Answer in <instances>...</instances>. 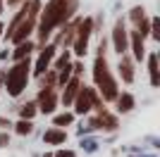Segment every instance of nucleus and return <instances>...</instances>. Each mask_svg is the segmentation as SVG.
Segmentation results:
<instances>
[{
    "instance_id": "obj_1",
    "label": "nucleus",
    "mask_w": 160,
    "mask_h": 157,
    "mask_svg": "<svg viewBox=\"0 0 160 157\" xmlns=\"http://www.w3.org/2000/svg\"><path fill=\"white\" fill-rule=\"evenodd\" d=\"M67 19V0H48L38 12V24H36V50L46 45L58 26H62Z\"/></svg>"
},
{
    "instance_id": "obj_2",
    "label": "nucleus",
    "mask_w": 160,
    "mask_h": 157,
    "mask_svg": "<svg viewBox=\"0 0 160 157\" xmlns=\"http://www.w3.org/2000/svg\"><path fill=\"white\" fill-rule=\"evenodd\" d=\"M91 76H93V86L98 95L103 98V102H115L117 93H120V81L115 78L112 69H110V62L103 55H96L93 67H91Z\"/></svg>"
},
{
    "instance_id": "obj_3",
    "label": "nucleus",
    "mask_w": 160,
    "mask_h": 157,
    "mask_svg": "<svg viewBox=\"0 0 160 157\" xmlns=\"http://www.w3.org/2000/svg\"><path fill=\"white\" fill-rule=\"evenodd\" d=\"M31 83V57L12 62L10 69H5V83L2 91H7L10 98H22V93Z\"/></svg>"
},
{
    "instance_id": "obj_4",
    "label": "nucleus",
    "mask_w": 160,
    "mask_h": 157,
    "mask_svg": "<svg viewBox=\"0 0 160 157\" xmlns=\"http://www.w3.org/2000/svg\"><path fill=\"white\" fill-rule=\"evenodd\" d=\"M91 38H93V17H81L79 26H77V33H74V40L69 50H72V57L84 59L88 55V48H91Z\"/></svg>"
},
{
    "instance_id": "obj_5",
    "label": "nucleus",
    "mask_w": 160,
    "mask_h": 157,
    "mask_svg": "<svg viewBox=\"0 0 160 157\" xmlns=\"http://www.w3.org/2000/svg\"><path fill=\"white\" fill-rule=\"evenodd\" d=\"M120 114H115V112L110 110H103V112H91V114H86V121L91 126H93V131H103V133H112V131L120 129Z\"/></svg>"
},
{
    "instance_id": "obj_6",
    "label": "nucleus",
    "mask_w": 160,
    "mask_h": 157,
    "mask_svg": "<svg viewBox=\"0 0 160 157\" xmlns=\"http://www.w3.org/2000/svg\"><path fill=\"white\" fill-rule=\"evenodd\" d=\"M108 40H110V48L117 52V57L129 50V29H127V19H124V17H117V19H115Z\"/></svg>"
},
{
    "instance_id": "obj_7",
    "label": "nucleus",
    "mask_w": 160,
    "mask_h": 157,
    "mask_svg": "<svg viewBox=\"0 0 160 157\" xmlns=\"http://www.w3.org/2000/svg\"><path fill=\"white\" fill-rule=\"evenodd\" d=\"M33 102L38 107V114L50 117V114H55L58 107H60V91H58V88H38Z\"/></svg>"
},
{
    "instance_id": "obj_8",
    "label": "nucleus",
    "mask_w": 160,
    "mask_h": 157,
    "mask_svg": "<svg viewBox=\"0 0 160 157\" xmlns=\"http://www.w3.org/2000/svg\"><path fill=\"white\" fill-rule=\"evenodd\" d=\"M91 93H93V86H86L81 83L79 91H77V95H74V102L69 110L74 112V117H86V114H91Z\"/></svg>"
},
{
    "instance_id": "obj_9",
    "label": "nucleus",
    "mask_w": 160,
    "mask_h": 157,
    "mask_svg": "<svg viewBox=\"0 0 160 157\" xmlns=\"http://www.w3.org/2000/svg\"><path fill=\"white\" fill-rule=\"evenodd\" d=\"M129 55H132V59L136 62V64H143V59H146V52H148V48H146V38L141 36L139 31H129Z\"/></svg>"
},
{
    "instance_id": "obj_10",
    "label": "nucleus",
    "mask_w": 160,
    "mask_h": 157,
    "mask_svg": "<svg viewBox=\"0 0 160 157\" xmlns=\"http://www.w3.org/2000/svg\"><path fill=\"white\" fill-rule=\"evenodd\" d=\"M117 74H120V81L127 86H132L136 81V62L132 59L129 52L120 55V59H117Z\"/></svg>"
},
{
    "instance_id": "obj_11",
    "label": "nucleus",
    "mask_w": 160,
    "mask_h": 157,
    "mask_svg": "<svg viewBox=\"0 0 160 157\" xmlns=\"http://www.w3.org/2000/svg\"><path fill=\"white\" fill-rule=\"evenodd\" d=\"M81 83H84V78H81V76H69V81L60 88V107H65V110L72 107L74 95H77V91H79Z\"/></svg>"
},
{
    "instance_id": "obj_12",
    "label": "nucleus",
    "mask_w": 160,
    "mask_h": 157,
    "mask_svg": "<svg viewBox=\"0 0 160 157\" xmlns=\"http://www.w3.org/2000/svg\"><path fill=\"white\" fill-rule=\"evenodd\" d=\"M67 129H58V126H50V129H46L43 131V143L46 145H50V148H60V145H65L67 143Z\"/></svg>"
},
{
    "instance_id": "obj_13",
    "label": "nucleus",
    "mask_w": 160,
    "mask_h": 157,
    "mask_svg": "<svg viewBox=\"0 0 160 157\" xmlns=\"http://www.w3.org/2000/svg\"><path fill=\"white\" fill-rule=\"evenodd\" d=\"M112 105H115V114H129V112L136 107V98H134V93H129V91H120Z\"/></svg>"
},
{
    "instance_id": "obj_14",
    "label": "nucleus",
    "mask_w": 160,
    "mask_h": 157,
    "mask_svg": "<svg viewBox=\"0 0 160 157\" xmlns=\"http://www.w3.org/2000/svg\"><path fill=\"white\" fill-rule=\"evenodd\" d=\"M33 52H36V43L29 38V40H22V43H17V45L10 50V59H12V62H19V59L33 57Z\"/></svg>"
},
{
    "instance_id": "obj_15",
    "label": "nucleus",
    "mask_w": 160,
    "mask_h": 157,
    "mask_svg": "<svg viewBox=\"0 0 160 157\" xmlns=\"http://www.w3.org/2000/svg\"><path fill=\"white\" fill-rule=\"evenodd\" d=\"M146 69H148V78H151V86L160 88V62H158V52H146Z\"/></svg>"
},
{
    "instance_id": "obj_16",
    "label": "nucleus",
    "mask_w": 160,
    "mask_h": 157,
    "mask_svg": "<svg viewBox=\"0 0 160 157\" xmlns=\"http://www.w3.org/2000/svg\"><path fill=\"white\" fill-rule=\"evenodd\" d=\"M14 110H17V119H36L38 117V107H36L33 100H24V102H19Z\"/></svg>"
},
{
    "instance_id": "obj_17",
    "label": "nucleus",
    "mask_w": 160,
    "mask_h": 157,
    "mask_svg": "<svg viewBox=\"0 0 160 157\" xmlns=\"http://www.w3.org/2000/svg\"><path fill=\"white\" fill-rule=\"evenodd\" d=\"M53 117V126H58V129H69V126L77 121V117H74L72 110H62V112H55V114H50Z\"/></svg>"
},
{
    "instance_id": "obj_18",
    "label": "nucleus",
    "mask_w": 160,
    "mask_h": 157,
    "mask_svg": "<svg viewBox=\"0 0 160 157\" xmlns=\"http://www.w3.org/2000/svg\"><path fill=\"white\" fill-rule=\"evenodd\" d=\"M12 131L19 138H27L33 133V119H14L12 121Z\"/></svg>"
},
{
    "instance_id": "obj_19",
    "label": "nucleus",
    "mask_w": 160,
    "mask_h": 157,
    "mask_svg": "<svg viewBox=\"0 0 160 157\" xmlns=\"http://www.w3.org/2000/svg\"><path fill=\"white\" fill-rule=\"evenodd\" d=\"M79 148L86 155H93L96 150H98V138H93V136H81L79 138Z\"/></svg>"
},
{
    "instance_id": "obj_20",
    "label": "nucleus",
    "mask_w": 160,
    "mask_h": 157,
    "mask_svg": "<svg viewBox=\"0 0 160 157\" xmlns=\"http://www.w3.org/2000/svg\"><path fill=\"white\" fill-rule=\"evenodd\" d=\"M143 17H148V12H146V7L143 5H134V7H129V12H127V19H129V24H136V21H141Z\"/></svg>"
},
{
    "instance_id": "obj_21",
    "label": "nucleus",
    "mask_w": 160,
    "mask_h": 157,
    "mask_svg": "<svg viewBox=\"0 0 160 157\" xmlns=\"http://www.w3.org/2000/svg\"><path fill=\"white\" fill-rule=\"evenodd\" d=\"M134 31H139L141 36L148 40V36H151V17H143L141 21H136V24H134Z\"/></svg>"
},
{
    "instance_id": "obj_22",
    "label": "nucleus",
    "mask_w": 160,
    "mask_h": 157,
    "mask_svg": "<svg viewBox=\"0 0 160 157\" xmlns=\"http://www.w3.org/2000/svg\"><path fill=\"white\" fill-rule=\"evenodd\" d=\"M151 40L160 43V17H151Z\"/></svg>"
},
{
    "instance_id": "obj_23",
    "label": "nucleus",
    "mask_w": 160,
    "mask_h": 157,
    "mask_svg": "<svg viewBox=\"0 0 160 157\" xmlns=\"http://www.w3.org/2000/svg\"><path fill=\"white\" fill-rule=\"evenodd\" d=\"M93 17V33H103V24H105V12H96V14H91Z\"/></svg>"
},
{
    "instance_id": "obj_24",
    "label": "nucleus",
    "mask_w": 160,
    "mask_h": 157,
    "mask_svg": "<svg viewBox=\"0 0 160 157\" xmlns=\"http://www.w3.org/2000/svg\"><path fill=\"white\" fill-rule=\"evenodd\" d=\"M93 133H96V131H93V126H91V124H88V121H86V119H84V121H81V124H77V136H93Z\"/></svg>"
},
{
    "instance_id": "obj_25",
    "label": "nucleus",
    "mask_w": 160,
    "mask_h": 157,
    "mask_svg": "<svg viewBox=\"0 0 160 157\" xmlns=\"http://www.w3.org/2000/svg\"><path fill=\"white\" fill-rule=\"evenodd\" d=\"M108 50H110V40H108L105 36H100L98 45H96V55H103V57H108Z\"/></svg>"
},
{
    "instance_id": "obj_26",
    "label": "nucleus",
    "mask_w": 160,
    "mask_h": 157,
    "mask_svg": "<svg viewBox=\"0 0 160 157\" xmlns=\"http://www.w3.org/2000/svg\"><path fill=\"white\" fill-rule=\"evenodd\" d=\"M53 157H77V150H72V148H65V145H60V148H55Z\"/></svg>"
},
{
    "instance_id": "obj_27",
    "label": "nucleus",
    "mask_w": 160,
    "mask_h": 157,
    "mask_svg": "<svg viewBox=\"0 0 160 157\" xmlns=\"http://www.w3.org/2000/svg\"><path fill=\"white\" fill-rule=\"evenodd\" d=\"M12 138H10V131H0V148H10Z\"/></svg>"
},
{
    "instance_id": "obj_28",
    "label": "nucleus",
    "mask_w": 160,
    "mask_h": 157,
    "mask_svg": "<svg viewBox=\"0 0 160 157\" xmlns=\"http://www.w3.org/2000/svg\"><path fill=\"white\" fill-rule=\"evenodd\" d=\"M12 129V119H7L5 114H0V131H10Z\"/></svg>"
},
{
    "instance_id": "obj_29",
    "label": "nucleus",
    "mask_w": 160,
    "mask_h": 157,
    "mask_svg": "<svg viewBox=\"0 0 160 157\" xmlns=\"http://www.w3.org/2000/svg\"><path fill=\"white\" fill-rule=\"evenodd\" d=\"M24 0H5V10H17Z\"/></svg>"
},
{
    "instance_id": "obj_30",
    "label": "nucleus",
    "mask_w": 160,
    "mask_h": 157,
    "mask_svg": "<svg viewBox=\"0 0 160 157\" xmlns=\"http://www.w3.org/2000/svg\"><path fill=\"white\" fill-rule=\"evenodd\" d=\"M5 59H10V48H2V50H0V62H5Z\"/></svg>"
},
{
    "instance_id": "obj_31",
    "label": "nucleus",
    "mask_w": 160,
    "mask_h": 157,
    "mask_svg": "<svg viewBox=\"0 0 160 157\" xmlns=\"http://www.w3.org/2000/svg\"><path fill=\"white\" fill-rule=\"evenodd\" d=\"M2 83H5V69H0V98H2Z\"/></svg>"
},
{
    "instance_id": "obj_32",
    "label": "nucleus",
    "mask_w": 160,
    "mask_h": 157,
    "mask_svg": "<svg viewBox=\"0 0 160 157\" xmlns=\"http://www.w3.org/2000/svg\"><path fill=\"white\" fill-rule=\"evenodd\" d=\"M151 145H153L155 150H158V148H160V140H158V138H151Z\"/></svg>"
},
{
    "instance_id": "obj_33",
    "label": "nucleus",
    "mask_w": 160,
    "mask_h": 157,
    "mask_svg": "<svg viewBox=\"0 0 160 157\" xmlns=\"http://www.w3.org/2000/svg\"><path fill=\"white\" fill-rule=\"evenodd\" d=\"M2 12H5V0H0V17H2Z\"/></svg>"
},
{
    "instance_id": "obj_34",
    "label": "nucleus",
    "mask_w": 160,
    "mask_h": 157,
    "mask_svg": "<svg viewBox=\"0 0 160 157\" xmlns=\"http://www.w3.org/2000/svg\"><path fill=\"white\" fill-rule=\"evenodd\" d=\"M2 31H5V21H0V38H2Z\"/></svg>"
},
{
    "instance_id": "obj_35",
    "label": "nucleus",
    "mask_w": 160,
    "mask_h": 157,
    "mask_svg": "<svg viewBox=\"0 0 160 157\" xmlns=\"http://www.w3.org/2000/svg\"><path fill=\"white\" fill-rule=\"evenodd\" d=\"M141 157H158L155 152H148V155H141Z\"/></svg>"
},
{
    "instance_id": "obj_36",
    "label": "nucleus",
    "mask_w": 160,
    "mask_h": 157,
    "mask_svg": "<svg viewBox=\"0 0 160 157\" xmlns=\"http://www.w3.org/2000/svg\"><path fill=\"white\" fill-rule=\"evenodd\" d=\"M41 157H53V152H46V155H41Z\"/></svg>"
},
{
    "instance_id": "obj_37",
    "label": "nucleus",
    "mask_w": 160,
    "mask_h": 157,
    "mask_svg": "<svg viewBox=\"0 0 160 157\" xmlns=\"http://www.w3.org/2000/svg\"><path fill=\"white\" fill-rule=\"evenodd\" d=\"M127 157H141V155H136V152H132V155H127Z\"/></svg>"
}]
</instances>
